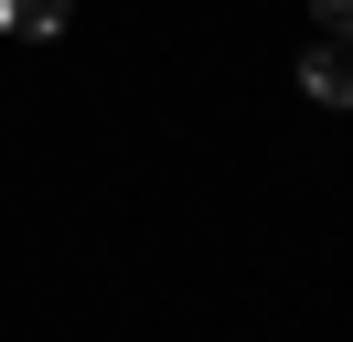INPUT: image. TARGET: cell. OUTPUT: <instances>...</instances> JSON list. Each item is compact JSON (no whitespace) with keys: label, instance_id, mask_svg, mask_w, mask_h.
<instances>
[{"label":"cell","instance_id":"1","mask_svg":"<svg viewBox=\"0 0 353 342\" xmlns=\"http://www.w3.org/2000/svg\"><path fill=\"white\" fill-rule=\"evenodd\" d=\"M300 97H321V107H353V43L343 32H321L300 54Z\"/></svg>","mask_w":353,"mask_h":342},{"label":"cell","instance_id":"3","mask_svg":"<svg viewBox=\"0 0 353 342\" xmlns=\"http://www.w3.org/2000/svg\"><path fill=\"white\" fill-rule=\"evenodd\" d=\"M321 32H343V43H353V0H321Z\"/></svg>","mask_w":353,"mask_h":342},{"label":"cell","instance_id":"2","mask_svg":"<svg viewBox=\"0 0 353 342\" xmlns=\"http://www.w3.org/2000/svg\"><path fill=\"white\" fill-rule=\"evenodd\" d=\"M65 11H75V0H0V32H11V43H43V32H65Z\"/></svg>","mask_w":353,"mask_h":342}]
</instances>
